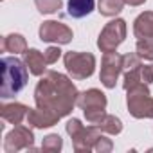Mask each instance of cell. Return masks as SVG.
<instances>
[{"instance_id":"cell-1","label":"cell","mask_w":153,"mask_h":153,"mask_svg":"<svg viewBox=\"0 0 153 153\" xmlns=\"http://www.w3.org/2000/svg\"><path fill=\"white\" fill-rule=\"evenodd\" d=\"M78 88L67 76L47 70L43 78L38 81L34 88V101L38 108H47L65 117L72 112L74 105L78 103Z\"/></svg>"},{"instance_id":"cell-2","label":"cell","mask_w":153,"mask_h":153,"mask_svg":"<svg viewBox=\"0 0 153 153\" xmlns=\"http://www.w3.org/2000/svg\"><path fill=\"white\" fill-rule=\"evenodd\" d=\"M27 85V65L15 56L2 58V87L0 96L2 99H9L16 96Z\"/></svg>"},{"instance_id":"cell-3","label":"cell","mask_w":153,"mask_h":153,"mask_svg":"<svg viewBox=\"0 0 153 153\" xmlns=\"http://www.w3.org/2000/svg\"><path fill=\"white\" fill-rule=\"evenodd\" d=\"M128 110L135 119H148L153 117V97L146 83H140L128 90L126 96Z\"/></svg>"},{"instance_id":"cell-4","label":"cell","mask_w":153,"mask_h":153,"mask_svg":"<svg viewBox=\"0 0 153 153\" xmlns=\"http://www.w3.org/2000/svg\"><path fill=\"white\" fill-rule=\"evenodd\" d=\"M65 68L72 76V79H87L96 70V56L92 52H65L63 56Z\"/></svg>"},{"instance_id":"cell-5","label":"cell","mask_w":153,"mask_h":153,"mask_svg":"<svg viewBox=\"0 0 153 153\" xmlns=\"http://www.w3.org/2000/svg\"><path fill=\"white\" fill-rule=\"evenodd\" d=\"M124 38H126V22L115 18L103 27L97 38V47L101 49V52H114L124 42Z\"/></svg>"},{"instance_id":"cell-6","label":"cell","mask_w":153,"mask_h":153,"mask_svg":"<svg viewBox=\"0 0 153 153\" xmlns=\"http://www.w3.org/2000/svg\"><path fill=\"white\" fill-rule=\"evenodd\" d=\"M40 40L47 42V43H58V45H65L68 42H72L74 33L68 25L56 22V20H47L40 25Z\"/></svg>"},{"instance_id":"cell-7","label":"cell","mask_w":153,"mask_h":153,"mask_svg":"<svg viewBox=\"0 0 153 153\" xmlns=\"http://www.w3.org/2000/svg\"><path fill=\"white\" fill-rule=\"evenodd\" d=\"M121 72H123V56L115 51L105 52V56L101 59V72H99L101 83L106 88H114Z\"/></svg>"},{"instance_id":"cell-8","label":"cell","mask_w":153,"mask_h":153,"mask_svg":"<svg viewBox=\"0 0 153 153\" xmlns=\"http://www.w3.org/2000/svg\"><path fill=\"white\" fill-rule=\"evenodd\" d=\"M33 142H34V135L31 131V128L16 124L4 140V151L6 153H16L20 149H33Z\"/></svg>"},{"instance_id":"cell-9","label":"cell","mask_w":153,"mask_h":153,"mask_svg":"<svg viewBox=\"0 0 153 153\" xmlns=\"http://www.w3.org/2000/svg\"><path fill=\"white\" fill-rule=\"evenodd\" d=\"M99 137H101V130L97 126H94V124L83 126L79 131H76L72 135L74 149L76 151H90V149H94V144Z\"/></svg>"},{"instance_id":"cell-10","label":"cell","mask_w":153,"mask_h":153,"mask_svg":"<svg viewBox=\"0 0 153 153\" xmlns=\"http://www.w3.org/2000/svg\"><path fill=\"white\" fill-rule=\"evenodd\" d=\"M59 119H61V115H58L56 112L47 110V108H38V106L34 110L29 108V114L25 117L27 124L33 128H51V126L58 124Z\"/></svg>"},{"instance_id":"cell-11","label":"cell","mask_w":153,"mask_h":153,"mask_svg":"<svg viewBox=\"0 0 153 153\" xmlns=\"http://www.w3.org/2000/svg\"><path fill=\"white\" fill-rule=\"evenodd\" d=\"M78 105L83 112H90V110H105L106 108V96L97 90V88H90L85 90L78 96Z\"/></svg>"},{"instance_id":"cell-12","label":"cell","mask_w":153,"mask_h":153,"mask_svg":"<svg viewBox=\"0 0 153 153\" xmlns=\"http://www.w3.org/2000/svg\"><path fill=\"white\" fill-rule=\"evenodd\" d=\"M24 61L29 68V72L33 76H43L47 72V59H45V54L40 52L38 49H27L24 52Z\"/></svg>"},{"instance_id":"cell-13","label":"cell","mask_w":153,"mask_h":153,"mask_svg":"<svg viewBox=\"0 0 153 153\" xmlns=\"http://www.w3.org/2000/svg\"><path fill=\"white\" fill-rule=\"evenodd\" d=\"M133 34L139 40H153V11H144L135 18Z\"/></svg>"},{"instance_id":"cell-14","label":"cell","mask_w":153,"mask_h":153,"mask_svg":"<svg viewBox=\"0 0 153 153\" xmlns=\"http://www.w3.org/2000/svg\"><path fill=\"white\" fill-rule=\"evenodd\" d=\"M0 110H2L0 112L2 114V119L6 123H9V124H15V126L22 124V121L29 114V108L25 105H22V103H4Z\"/></svg>"},{"instance_id":"cell-15","label":"cell","mask_w":153,"mask_h":153,"mask_svg":"<svg viewBox=\"0 0 153 153\" xmlns=\"http://www.w3.org/2000/svg\"><path fill=\"white\" fill-rule=\"evenodd\" d=\"M94 6H96L94 0H68L67 13L72 18H83L94 11Z\"/></svg>"},{"instance_id":"cell-16","label":"cell","mask_w":153,"mask_h":153,"mask_svg":"<svg viewBox=\"0 0 153 153\" xmlns=\"http://www.w3.org/2000/svg\"><path fill=\"white\" fill-rule=\"evenodd\" d=\"M2 49L6 52H11V54H22L27 51V42L22 34L18 33H13V34H7L4 36L2 40Z\"/></svg>"},{"instance_id":"cell-17","label":"cell","mask_w":153,"mask_h":153,"mask_svg":"<svg viewBox=\"0 0 153 153\" xmlns=\"http://www.w3.org/2000/svg\"><path fill=\"white\" fill-rule=\"evenodd\" d=\"M96 126H97L103 133H110V135H117V133L123 131V123H121V119L115 117V115H110V114H105L103 119H101Z\"/></svg>"},{"instance_id":"cell-18","label":"cell","mask_w":153,"mask_h":153,"mask_svg":"<svg viewBox=\"0 0 153 153\" xmlns=\"http://www.w3.org/2000/svg\"><path fill=\"white\" fill-rule=\"evenodd\" d=\"M124 0H99L97 2V11L103 16H115L123 11L124 7Z\"/></svg>"},{"instance_id":"cell-19","label":"cell","mask_w":153,"mask_h":153,"mask_svg":"<svg viewBox=\"0 0 153 153\" xmlns=\"http://www.w3.org/2000/svg\"><path fill=\"white\" fill-rule=\"evenodd\" d=\"M135 52L144 61H153V40H137Z\"/></svg>"},{"instance_id":"cell-20","label":"cell","mask_w":153,"mask_h":153,"mask_svg":"<svg viewBox=\"0 0 153 153\" xmlns=\"http://www.w3.org/2000/svg\"><path fill=\"white\" fill-rule=\"evenodd\" d=\"M34 4L42 15H52L61 9V0H34Z\"/></svg>"},{"instance_id":"cell-21","label":"cell","mask_w":153,"mask_h":153,"mask_svg":"<svg viewBox=\"0 0 153 153\" xmlns=\"http://www.w3.org/2000/svg\"><path fill=\"white\" fill-rule=\"evenodd\" d=\"M63 148V140L58 133H51L47 137H43V142H42V149L43 151H51V153H56Z\"/></svg>"},{"instance_id":"cell-22","label":"cell","mask_w":153,"mask_h":153,"mask_svg":"<svg viewBox=\"0 0 153 153\" xmlns=\"http://www.w3.org/2000/svg\"><path fill=\"white\" fill-rule=\"evenodd\" d=\"M140 83H144V81L140 79V67H139V68H133V70L124 72V81H123V87H124V90H126V92H128L130 88H133V87L140 85Z\"/></svg>"},{"instance_id":"cell-23","label":"cell","mask_w":153,"mask_h":153,"mask_svg":"<svg viewBox=\"0 0 153 153\" xmlns=\"http://www.w3.org/2000/svg\"><path fill=\"white\" fill-rule=\"evenodd\" d=\"M140 67V58L135 54H124L123 56V72H128V70H133V68H139Z\"/></svg>"},{"instance_id":"cell-24","label":"cell","mask_w":153,"mask_h":153,"mask_svg":"<svg viewBox=\"0 0 153 153\" xmlns=\"http://www.w3.org/2000/svg\"><path fill=\"white\" fill-rule=\"evenodd\" d=\"M112 148H114L112 140H110V139H106V137H103V135H101V137L96 140V144H94V151H101V153L112 151Z\"/></svg>"},{"instance_id":"cell-25","label":"cell","mask_w":153,"mask_h":153,"mask_svg":"<svg viewBox=\"0 0 153 153\" xmlns=\"http://www.w3.org/2000/svg\"><path fill=\"white\" fill-rule=\"evenodd\" d=\"M45 59H47V63L49 65H52V63H56L58 59H59V56H61V51H59V47H54V45H51L45 52Z\"/></svg>"},{"instance_id":"cell-26","label":"cell","mask_w":153,"mask_h":153,"mask_svg":"<svg viewBox=\"0 0 153 153\" xmlns=\"http://www.w3.org/2000/svg\"><path fill=\"white\" fill-rule=\"evenodd\" d=\"M140 79L146 83V85H149V83H153V65H140Z\"/></svg>"},{"instance_id":"cell-27","label":"cell","mask_w":153,"mask_h":153,"mask_svg":"<svg viewBox=\"0 0 153 153\" xmlns=\"http://www.w3.org/2000/svg\"><path fill=\"white\" fill-rule=\"evenodd\" d=\"M83 126H85V124H81V121H79V119H70V121L65 124V130H67V133L72 137L76 131H79Z\"/></svg>"},{"instance_id":"cell-28","label":"cell","mask_w":153,"mask_h":153,"mask_svg":"<svg viewBox=\"0 0 153 153\" xmlns=\"http://www.w3.org/2000/svg\"><path fill=\"white\" fill-rule=\"evenodd\" d=\"M124 2H126L128 6H142L146 0H124Z\"/></svg>"}]
</instances>
